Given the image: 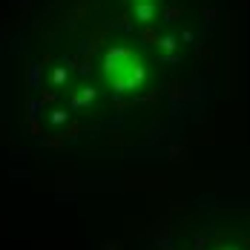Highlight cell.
I'll list each match as a JSON object with an SVG mask.
<instances>
[{"label": "cell", "instance_id": "obj_5", "mask_svg": "<svg viewBox=\"0 0 250 250\" xmlns=\"http://www.w3.org/2000/svg\"><path fill=\"white\" fill-rule=\"evenodd\" d=\"M66 78H69V69H63V66H55L52 69V83L61 86V83H66Z\"/></svg>", "mask_w": 250, "mask_h": 250}, {"label": "cell", "instance_id": "obj_9", "mask_svg": "<svg viewBox=\"0 0 250 250\" xmlns=\"http://www.w3.org/2000/svg\"><path fill=\"white\" fill-rule=\"evenodd\" d=\"M161 46H164V49H173L175 41H173V38H164V41H161Z\"/></svg>", "mask_w": 250, "mask_h": 250}, {"label": "cell", "instance_id": "obj_3", "mask_svg": "<svg viewBox=\"0 0 250 250\" xmlns=\"http://www.w3.org/2000/svg\"><path fill=\"white\" fill-rule=\"evenodd\" d=\"M135 18L141 23H150L152 18H155V6L152 3H135Z\"/></svg>", "mask_w": 250, "mask_h": 250}, {"label": "cell", "instance_id": "obj_7", "mask_svg": "<svg viewBox=\"0 0 250 250\" xmlns=\"http://www.w3.org/2000/svg\"><path fill=\"white\" fill-rule=\"evenodd\" d=\"M78 72H81V75H89V72H92V63H89V61H83V63L78 66Z\"/></svg>", "mask_w": 250, "mask_h": 250}, {"label": "cell", "instance_id": "obj_4", "mask_svg": "<svg viewBox=\"0 0 250 250\" xmlns=\"http://www.w3.org/2000/svg\"><path fill=\"white\" fill-rule=\"evenodd\" d=\"M66 118H69V115H66L63 109H52V112H49V126H61V124H66Z\"/></svg>", "mask_w": 250, "mask_h": 250}, {"label": "cell", "instance_id": "obj_10", "mask_svg": "<svg viewBox=\"0 0 250 250\" xmlns=\"http://www.w3.org/2000/svg\"><path fill=\"white\" fill-rule=\"evenodd\" d=\"M135 3H150V0H135Z\"/></svg>", "mask_w": 250, "mask_h": 250}, {"label": "cell", "instance_id": "obj_8", "mask_svg": "<svg viewBox=\"0 0 250 250\" xmlns=\"http://www.w3.org/2000/svg\"><path fill=\"white\" fill-rule=\"evenodd\" d=\"M9 155H15V158H29V152H23V150H9Z\"/></svg>", "mask_w": 250, "mask_h": 250}, {"label": "cell", "instance_id": "obj_1", "mask_svg": "<svg viewBox=\"0 0 250 250\" xmlns=\"http://www.w3.org/2000/svg\"><path fill=\"white\" fill-rule=\"evenodd\" d=\"M104 78L115 92H132L147 83V66L135 52L115 46L104 58Z\"/></svg>", "mask_w": 250, "mask_h": 250}, {"label": "cell", "instance_id": "obj_2", "mask_svg": "<svg viewBox=\"0 0 250 250\" xmlns=\"http://www.w3.org/2000/svg\"><path fill=\"white\" fill-rule=\"evenodd\" d=\"M95 95H98V89H95V86H81V92H78V95H72V106H75V109H81V106H89V104L95 101Z\"/></svg>", "mask_w": 250, "mask_h": 250}, {"label": "cell", "instance_id": "obj_6", "mask_svg": "<svg viewBox=\"0 0 250 250\" xmlns=\"http://www.w3.org/2000/svg\"><path fill=\"white\" fill-rule=\"evenodd\" d=\"M29 81H32V86L41 83V66H38V63H32V69H29Z\"/></svg>", "mask_w": 250, "mask_h": 250}]
</instances>
